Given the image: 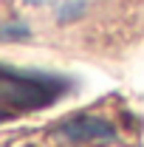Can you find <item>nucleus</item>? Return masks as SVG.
I'll return each mask as SVG.
<instances>
[{
	"label": "nucleus",
	"instance_id": "1",
	"mask_svg": "<svg viewBox=\"0 0 144 147\" xmlns=\"http://www.w3.org/2000/svg\"><path fill=\"white\" fill-rule=\"evenodd\" d=\"M68 91V79L62 76H45V74H23L3 68L0 74V105H3V119H11L17 113H31V110L54 105L62 93Z\"/></svg>",
	"mask_w": 144,
	"mask_h": 147
},
{
	"label": "nucleus",
	"instance_id": "4",
	"mask_svg": "<svg viewBox=\"0 0 144 147\" xmlns=\"http://www.w3.org/2000/svg\"><path fill=\"white\" fill-rule=\"evenodd\" d=\"M28 3H42V0H28Z\"/></svg>",
	"mask_w": 144,
	"mask_h": 147
},
{
	"label": "nucleus",
	"instance_id": "2",
	"mask_svg": "<svg viewBox=\"0 0 144 147\" xmlns=\"http://www.w3.org/2000/svg\"><path fill=\"white\" fill-rule=\"evenodd\" d=\"M54 136L68 142V144H108V142L116 139V127L108 119H99V116H90V113H79V116H71V119L59 122Z\"/></svg>",
	"mask_w": 144,
	"mask_h": 147
},
{
	"label": "nucleus",
	"instance_id": "3",
	"mask_svg": "<svg viewBox=\"0 0 144 147\" xmlns=\"http://www.w3.org/2000/svg\"><path fill=\"white\" fill-rule=\"evenodd\" d=\"M82 9H85V0H71V3H65L62 9H59V20H73L82 14Z\"/></svg>",
	"mask_w": 144,
	"mask_h": 147
}]
</instances>
